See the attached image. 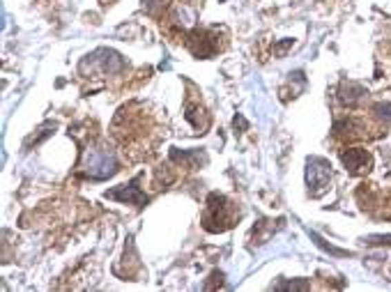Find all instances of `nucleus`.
<instances>
[{
  "label": "nucleus",
  "instance_id": "obj_1",
  "mask_svg": "<svg viewBox=\"0 0 391 292\" xmlns=\"http://www.w3.org/2000/svg\"><path fill=\"white\" fill-rule=\"evenodd\" d=\"M235 205L230 200H225L223 196L212 194L208 198V207H205L203 214V226L210 230V233H223L232 226L235 221Z\"/></svg>",
  "mask_w": 391,
  "mask_h": 292
},
{
  "label": "nucleus",
  "instance_id": "obj_2",
  "mask_svg": "<svg viewBox=\"0 0 391 292\" xmlns=\"http://www.w3.org/2000/svg\"><path fill=\"white\" fill-rule=\"evenodd\" d=\"M86 173L90 175L94 180H101V178H111V175L118 171V159H115L113 150L108 147H90L86 154Z\"/></svg>",
  "mask_w": 391,
  "mask_h": 292
},
{
  "label": "nucleus",
  "instance_id": "obj_3",
  "mask_svg": "<svg viewBox=\"0 0 391 292\" xmlns=\"http://www.w3.org/2000/svg\"><path fill=\"white\" fill-rule=\"evenodd\" d=\"M306 182H308V187H313V196L322 194L329 187V182H332V166L320 157L308 159Z\"/></svg>",
  "mask_w": 391,
  "mask_h": 292
},
{
  "label": "nucleus",
  "instance_id": "obj_4",
  "mask_svg": "<svg viewBox=\"0 0 391 292\" xmlns=\"http://www.w3.org/2000/svg\"><path fill=\"white\" fill-rule=\"evenodd\" d=\"M341 161L352 175H366L370 171V166H373V157H370L366 150H357V147L354 150L343 152Z\"/></svg>",
  "mask_w": 391,
  "mask_h": 292
},
{
  "label": "nucleus",
  "instance_id": "obj_5",
  "mask_svg": "<svg viewBox=\"0 0 391 292\" xmlns=\"http://www.w3.org/2000/svg\"><path fill=\"white\" fill-rule=\"evenodd\" d=\"M106 198L111 200H120V202H134V205H146V196H143L141 187H139V180L129 182V185H122L118 189H111L106 191Z\"/></svg>",
  "mask_w": 391,
  "mask_h": 292
},
{
  "label": "nucleus",
  "instance_id": "obj_6",
  "mask_svg": "<svg viewBox=\"0 0 391 292\" xmlns=\"http://www.w3.org/2000/svg\"><path fill=\"white\" fill-rule=\"evenodd\" d=\"M201 118L208 120V115H205L203 106H201V104H191V101H189V104H187V120L198 129V132L203 134V129L208 127V125H205V122H201Z\"/></svg>",
  "mask_w": 391,
  "mask_h": 292
},
{
  "label": "nucleus",
  "instance_id": "obj_7",
  "mask_svg": "<svg viewBox=\"0 0 391 292\" xmlns=\"http://www.w3.org/2000/svg\"><path fill=\"white\" fill-rule=\"evenodd\" d=\"M373 111H375V115H377L380 120L391 122V104H377Z\"/></svg>",
  "mask_w": 391,
  "mask_h": 292
},
{
  "label": "nucleus",
  "instance_id": "obj_8",
  "mask_svg": "<svg viewBox=\"0 0 391 292\" xmlns=\"http://www.w3.org/2000/svg\"><path fill=\"white\" fill-rule=\"evenodd\" d=\"M366 242L368 244H389V247H391V235H387V237H368Z\"/></svg>",
  "mask_w": 391,
  "mask_h": 292
}]
</instances>
